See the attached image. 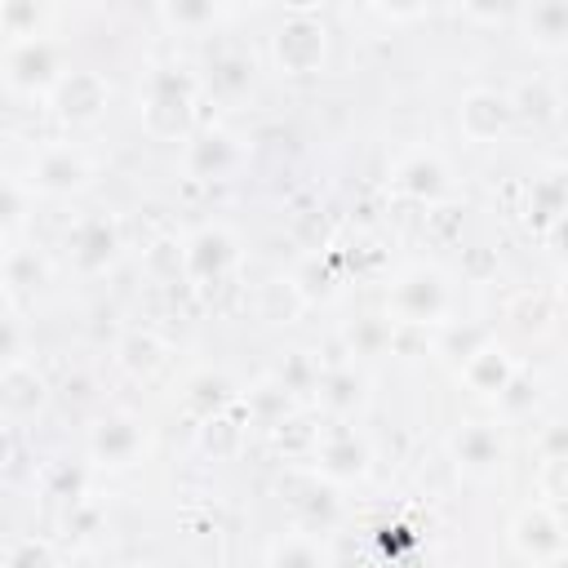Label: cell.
<instances>
[{
	"instance_id": "cell-1",
	"label": "cell",
	"mask_w": 568,
	"mask_h": 568,
	"mask_svg": "<svg viewBox=\"0 0 568 568\" xmlns=\"http://www.w3.org/2000/svg\"><path fill=\"white\" fill-rule=\"evenodd\" d=\"M200 80L186 67H151L138 84V120L155 142H186L195 133Z\"/></svg>"
},
{
	"instance_id": "cell-2",
	"label": "cell",
	"mask_w": 568,
	"mask_h": 568,
	"mask_svg": "<svg viewBox=\"0 0 568 568\" xmlns=\"http://www.w3.org/2000/svg\"><path fill=\"white\" fill-rule=\"evenodd\" d=\"M457 311V293L444 266L435 262H408L404 271H395V280L386 284V320L395 328H444Z\"/></svg>"
},
{
	"instance_id": "cell-3",
	"label": "cell",
	"mask_w": 568,
	"mask_h": 568,
	"mask_svg": "<svg viewBox=\"0 0 568 568\" xmlns=\"http://www.w3.org/2000/svg\"><path fill=\"white\" fill-rule=\"evenodd\" d=\"M333 53V31L315 4H293L266 36V58L280 75H320Z\"/></svg>"
},
{
	"instance_id": "cell-4",
	"label": "cell",
	"mask_w": 568,
	"mask_h": 568,
	"mask_svg": "<svg viewBox=\"0 0 568 568\" xmlns=\"http://www.w3.org/2000/svg\"><path fill=\"white\" fill-rule=\"evenodd\" d=\"M71 71L67 62V44L58 36H22V40H4L0 44V84L13 98H31L44 102L58 80Z\"/></svg>"
},
{
	"instance_id": "cell-5",
	"label": "cell",
	"mask_w": 568,
	"mask_h": 568,
	"mask_svg": "<svg viewBox=\"0 0 568 568\" xmlns=\"http://www.w3.org/2000/svg\"><path fill=\"white\" fill-rule=\"evenodd\" d=\"M27 186L31 195H44V200H71V195H84L98 178V160L71 142V138H49L31 151L27 160Z\"/></svg>"
},
{
	"instance_id": "cell-6",
	"label": "cell",
	"mask_w": 568,
	"mask_h": 568,
	"mask_svg": "<svg viewBox=\"0 0 568 568\" xmlns=\"http://www.w3.org/2000/svg\"><path fill=\"white\" fill-rule=\"evenodd\" d=\"M62 253H67V266L84 280L93 275H106L120 253H124V226L111 209H93V213H80L67 235H62Z\"/></svg>"
},
{
	"instance_id": "cell-7",
	"label": "cell",
	"mask_w": 568,
	"mask_h": 568,
	"mask_svg": "<svg viewBox=\"0 0 568 568\" xmlns=\"http://www.w3.org/2000/svg\"><path fill=\"white\" fill-rule=\"evenodd\" d=\"M306 462H311L315 479H324L333 488H346V484H359L373 470V444L364 439V430L355 422H324Z\"/></svg>"
},
{
	"instance_id": "cell-8",
	"label": "cell",
	"mask_w": 568,
	"mask_h": 568,
	"mask_svg": "<svg viewBox=\"0 0 568 568\" xmlns=\"http://www.w3.org/2000/svg\"><path fill=\"white\" fill-rule=\"evenodd\" d=\"M506 546H510L515 559H524L532 568H541L550 559H564L568 555V528H564L559 506L537 501V497L524 501L506 524Z\"/></svg>"
},
{
	"instance_id": "cell-9",
	"label": "cell",
	"mask_w": 568,
	"mask_h": 568,
	"mask_svg": "<svg viewBox=\"0 0 568 568\" xmlns=\"http://www.w3.org/2000/svg\"><path fill=\"white\" fill-rule=\"evenodd\" d=\"M448 457L453 466L466 475V479H497L510 462V439H506V426L497 417H475V422H462L453 435H448Z\"/></svg>"
},
{
	"instance_id": "cell-10",
	"label": "cell",
	"mask_w": 568,
	"mask_h": 568,
	"mask_svg": "<svg viewBox=\"0 0 568 568\" xmlns=\"http://www.w3.org/2000/svg\"><path fill=\"white\" fill-rule=\"evenodd\" d=\"M240 266V240L226 222H204L182 240V280L195 288L222 284Z\"/></svg>"
},
{
	"instance_id": "cell-11",
	"label": "cell",
	"mask_w": 568,
	"mask_h": 568,
	"mask_svg": "<svg viewBox=\"0 0 568 568\" xmlns=\"http://www.w3.org/2000/svg\"><path fill=\"white\" fill-rule=\"evenodd\" d=\"M84 453L102 470H129L151 453V430H146V422L138 413H106V417H98L89 426Z\"/></svg>"
},
{
	"instance_id": "cell-12",
	"label": "cell",
	"mask_w": 568,
	"mask_h": 568,
	"mask_svg": "<svg viewBox=\"0 0 568 568\" xmlns=\"http://www.w3.org/2000/svg\"><path fill=\"white\" fill-rule=\"evenodd\" d=\"M44 102H49V111H53L62 124L89 129V124H98V120L106 115V106H111V80H106V71H98V67H71Z\"/></svg>"
},
{
	"instance_id": "cell-13",
	"label": "cell",
	"mask_w": 568,
	"mask_h": 568,
	"mask_svg": "<svg viewBox=\"0 0 568 568\" xmlns=\"http://www.w3.org/2000/svg\"><path fill=\"white\" fill-rule=\"evenodd\" d=\"M390 191L399 200H413V204L435 209L453 191V169H448V160L435 146H413V151H404L390 164Z\"/></svg>"
},
{
	"instance_id": "cell-14",
	"label": "cell",
	"mask_w": 568,
	"mask_h": 568,
	"mask_svg": "<svg viewBox=\"0 0 568 568\" xmlns=\"http://www.w3.org/2000/svg\"><path fill=\"white\" fill-rule=\"evenodd\" d=\"M311 399L320 404V413L328 422H355L368 408V399H373V377L355 359L320 364V377H315Z\"/></svg>"
},
{
	"instance_id": "cell-15",
	"label": "cell",
	"mask_w": 568,
	"mask_h": 568,
	"mask_svg": "<svg viewBox=\"0 0 568 568\" xmlns=\"http://www.w3.org/2000/svg\"><path fill=\"white\" fill-rule=\"evenodd\" d=\"M457 129L470 146H488L497 138H506L515 129V111H510V98L506 89H493V84H475L457 98Z\"/></svg>"
},
{
	"instance_id": "cell-16",
	"label": "cell",
	"mask_w": 568,
	"mask_h": 568,
	"mask_svg": "<svg viewBox=\"0 0 568 568\" xmlns=\"http://www.w3.org/2000/svg\"><path fill=\"white\" fill-rule=\"evenodd\" d=\"M244 146L226 133V129H195L182 142V173L195 182H222L240 169Z\"/></svg>"
},
{
	"instance_id": "cell-17",
	"label": "cell",
	"mask_w": 568,
	"mask_h": 568,
	"mask_svg": "<svg viewBox=\"0 0 568 568\" xmlns=\"http://www.w3.org/2000/svg\"><path fill=\"white\" fill-rule=\"evenodd\" d=\"M510 18H515L519 40L532 53H541V58L568 53V0H528Z\"/></svg>"
},
{
	"instance_id": "cell-18",
	"label": "cell",
	"mask_w": 568,
	"mask_h": 568,
	"mask_svg": "<svg viewBox=\"0 0 568 568\" xmlns=\"http://www.w3.org/2000/svg\"><path fill=\"white\" fill-rule=\"evenodd\" d=\"M519 368H524V364H519V355H515V351L493 333V337H488V342H484V346H479L462 368H453V373H457V382H462L475 399H488V404H493Z\"/></svg>"
},
{
	"instance_id": "cell-19",
	"label": "cell",
	"mask_w": 568,
	"mask_h": 568,
	"mask_svg": "<svg viewBox=\"0 0 568 568\" xmlns=\"http://www.w3.org/2000/svg\"><path fill=\"white\" fill-rule=\"evenodd\" d=\"M501 324L519 342H550L559 333V297L546 288H519L506 297Z\"/></svg>"
},
{
	"instance_id": "cell-20",
	"label": "cell",
	"mask_w": 568,
	"mask_h": 568,
	"mask_svg": "<svg viewBox=\"0 0 568 568\" xmlns=\"http://www.w3.org/2000/svg\"><path fill=\"white\" fill-rule=\"evenodd\" d=\"M49 395H53L49 377L31 359L4 368L0 373V422H31V417H40L49 408Z\"/></svg>"
},
{
	"instance_id": "cell-21",
	"label": "cell",
	"mask_w": 568,
	"mask_h": 568,
	"mask_svg": "<svg viewBox=\"0 0 568 568\" xmlns=\"http://www.w3.org/2000/svg\"><path fill=\"white\" fill-rule=\"evenodd\" d=\"M115 364L133 382H155L169 368V342L155 328H129L115 342Z\"/></svg>"
},
{
	"instance_id": "cell-22",
	"label": "cell",
	"mask_w": 568,
	"mask_h": 568,
	"mask_svg": "<svg viewBox=\"0 0 568 568\" xmlns=\"http://www.w3.org/2000/svg\"><path fill=\"white\" fill-rule=\"evenodd\" d=\"M564 204H568V195H564V169L550 164V169L537 173L532 186H528V204H524L528 226H532L537 235H550V240H555L559 226H564Z\"/></svg>"
},
{
	"instance_id": "cell-23",
	"label": "cell",
	"mask_w": 568,
	"mask_h": 568,
	"mask_svg": "<svg viewBox=\"0 0 568 568\" xmlns=\"http://www.w3.org/2000/svg\"><path fill=\"white\" fill-rule=\"evenodd\" d=\"M240 9L231 4H217V0H164L155 4V18L178 31V36H204V31H217L222 22H231Z\"/></svg>"
},
{
	"instance_id": "cell-24",
	"label": "cell",
	"mask_w": 568,
	"mask_h": 568,
	"mask_svg": "<svg viewBox=\"0 0 568 568\" xmlns=\"http://www.w3.org/2000/svg\"><path fill=\"white\" fill-rule=\"evenodd\" d=\"M244 439H248V435H244L240 399H235L231 408H222V413L195 422V448H200L204 457H213V462H231V457H240V453H244Z\"/></svg>"
},
{
	"instance_id": "cell-25",
	"label": "cell",
	"mask_w": 568,
	"mask_h": 568,
	"mask_svg": "<svg viewBox=\"0 0 568 568\" xmlns=\"http://www.w3.org/2000/svg\"><path fill=\"white\" fill-rule=\"evenodd\" d=\"M306 306H311V302H306V293L297 288L293 275H271L266 284H257V297H253L257 320L271 324V328H288V324H297Z\"/></svg>"
},
{
	"instance_id": "cell-26",
	"label": "cell",
	"mask_w": 568,
	"mask_h": 568,
	"mask_svg": "<svg viewBox=\"0 0 568 568\" xmlns=\"http://www.w3.org/2000/svg\"><path fill=\"white\" fill-rule=\"evenodd\" d=\"M262 568H333V555L324 546L320 532L311 528H288L266 546V564Z\"/></svg>"
},
{
	"instance_id": "cell-27",
	"label": "cell",
	"mask_w": 568,
	"mask_h": 568,
	"mask_svg": "<svg viewBox=\"0 0 568 568\" xmlns=\"http://www.w3.org/2000/svg\"><path fill=\"white\" fill-rule=\"evenodd\" d=\"M235 399H240V390H235V382H231L222 368H200V373H191L186 386H182V408H186L195 422H204V417L231 408Z\"/></svg>"
},
{
	"instance_id": "cell-28",
	"label": "cell",
	"mask_w": 568,
	"mask_h": 568,
	"mask_svg": "<svg viewBox=\"0 0 568 568\" xmlns=\"http://www.w3.org/2000/svg\"><path fill=\"white\" fill-rule=\"evenodd\" d=\"M49 275H53L49 257L31 244H9L0 253V288H9V293H40L49 284Z\"/></svg>"
},
{
	"instance_id": "cell-29",
	"label": "cell",
	"mask_w": 568,
	"mask_h": 568,
	"mask_svg": "<svg viewBox=\"0 0 568 568\" xmlns=\"http://www.w3.org/2000/svg\"><path fill=\"white\" fill-rule=\"evenodd\" d=\"M506 98H510L515 124H519V120H524V124H555L559 111H564V93H559V84H550L546 75H532V80L515 84Z\"/></svg>"
},
{
	"instance_id": "cell-30",
	"label": "cell",
	"mask_w": 568,
	"mask_h": 568,
	"mask_svg": "<svg viewBox=\"0 0 568 568\" xmlns=\"http://www.w3.org/2000/svg\"><path fill=\"white\" fill-rule=\"evenodd\" d=\"M493 333H497V328H488V324H470V320L457 324V320H448V324L439 328V337L430 342V355H439L448 368H462Z\"/></svg>"
},
{
	"instance_id": "cell-31",
	"label": "cell",
	"mask_w": 568,
	"mask_h": 568,
	"mask_svg": "<svg viewBox=\"0 0 568 568\" xmlns=\"http://www.w3.org/2000/svg\"><path fill=\"white\" fill-rule=\"evenodd\" d=\"M209 89L222 98V102H240L248 89H253V62L235 49H222L209 58Z\"/></svg>"
},
{
	"instance_id": "cell-32",
	"label": "cell",
	"mask_w": 568,
	"mask_h": 568,
	"mask_svg": "<svg viewBox=\"0 0 568 568\" xmlns=\"http://www.w3.org/2000/svg\"><path fill=\"white\" fill-rule=\"evenodd\" d=\"M53 22L49 4H31V0H0V36L4 40H22V36H44Z\"/></svg>"
},
{
	"instance_id": "cell-33",
	"label": "cell",
	"mask_w": 568,
	"mask_h": 568,
	"mask_svg": "<svg viewBox=\"0 0 568 568\" xmlns=\"http://www.w3.org/2000/svg\"><path fill=\"white\" fill-rule=\"evenodd\" d=\"M31 204H36V195H31L27 178H18V173H0V240L13 235V231L31 217Z\"/></svg>"
},
{
	"instance_id": "cell-34",
	"label": "cell",
	"mask_w": 568,
	"mask_h": 568,
	"mask_svg": "<svg viewBox=\"0 0 568 568\" xmlns=\"http://www.w3.org/2000/svg\"><path fill=\"white\" fill-rule=\"evenodd\" d=\"M0 568H62V555L49 537H18L0 550Z\"/></svg>"
},
{
	"instance_id": "cell-35",
	"label": "cell",
	"mask_w": 568,
	"mask_h": 568,
	"mask_svg": "<svg viewBox=\"0 0 568 568\" xmlns=\"http://www.w3.org/2000/svg\"><path fill=\"white\" fill-rule=\"evenodd\" d=\"M275 430V448L284 453V457H311V448H315V435H320V422H311L306 413H288L284 422H275L271 426Z\"/></svg>"
},
{
	"instance_id": "cell-36",
	"label": "cell",
	"mask_w": 568,
	"mask_h": 568,
	"mask_svg": "<svg viewBox=\"0 0 568 568\" xmlns=\"http://www.w3.org/2000/svg\"><path fill=\"white\" fill-rule=\"evenodd\" d=\"M315 377H320V359H315L311 351H293V355L284 359L275 386H280L288 399H297V395H311V390H315Z\"/></svg>"
},
{
	"instance_id": "cell-37",
	"label": "cell",
	"mask_w": 568,
	"mask_h": 568,
	"mask_svg": "<svg viewBox=\"0 0 568 568\" xmlns=\"http://www.w3.org/2000/svg\"><path fill=\"white\" fill-rule=\"evenodd\" d=\"M390 320H377V315H368V320H355V328L346 333V355H382V351H390Z\"/></svg>"
},
{
	"instance_id": "cell-38",
	"label": "cell",
	"mask_w": 568,
	"mask_h": 568,
	"mask_svg": "<svg viewBox=\"0 0 568 568\" xmlns=\"http://www.w3.org/2000/svg\"><path fill=\"white\" fill-rule=\"evenodd\" d=\"M532 404H537V382H532L528 368H519V373L506 382V390L493 399V408H501L506 417H524Z\"/></svg>"
},
{
	"instance_id": "cell-39",
	"label": "cell",
	"mask_w": 568,
	"mask_h": 568,
	"mask_svg": "<svg viewBox=\"0 0 568 568\" xmlns=\"http://www.w3.org/2000/svg\"><path fill=\"white\" fill-rule=\"evenodd\" d=\"M142 266H146L155 280H178V275H182V240L160 235V240L142 253Z\"/></svg>"
},
{
	"instance_id": "cell-40",
	"label": "cell",
	"mask_w": 568,
	"mask_h": 568,
	"mask_svg": "<svg viewBox=\"0 0 568 568\" xmlns=\"http://www.w3.org/2000/svg\"><path fill=\"white\" fill-rule=\"evenodd\" d=\"M568 497V457H541L537 466V501L559 506Z\"/></svg>"
},
{
	"instance_id": "cell-41",
	"label": "cell",
	"mask_w": 568,
	"mask_h": 568,
	"mask_svg": "<svg viewBox=\"0 0 568 568\" xmlns=\"http://www.w3.org/2000/svg\"><path fill=\"white\" fill-rule=\"evenodd\" d=\"M22 359H27V328L9 311H0V373L22 364Z\"/></svg>"
},
{
	"instance_id": "cell-42",
	"label": "cell",
	"mask_w": 568,
	"mask_h": 568,
	"mask_svg": "<svg viewBox=\"0 0 568 568\" xmlns=\"http://www.w3.org/2000/svg\"><path fill=\"white\" fill-rule=\"evenodd\" d=\"M541 457H568V435H564V422H550L541 430V444H537Z\"/></svg>"
},
{
	"instance_id": "cell-43",
	"label": "cell",
	"mask_w": 568,
	"mask_h": 568,
	"mask_svg": "<svg viewBox=\"0 0 568 568\" xmlns=\"http://www.w3.org/2000/svg\"><path fill=\"white\" fill-rule=\"evenodd\" d=\"M368 13L373 18H386V22H413V18H426V4H408V9H399V4H373Z\"/></svg>"
},
{
	"instance_id": "cell-44",
	"label": "cell",
	"mask_w": 568,
	"mask_h": 568,
	"mask_svg": "<svg viewBox=\"0 0 568 568\" xmlns=\"http://www.w3.org/2000/svg\"><path fill=\"white\" fill-rule=\"evenodd\" d=\"M13 462H18V444H13V430H9V422H0V475H4Z\"/></svg>"
},
{
	"instance_id": "cell-45",
	"label": "cell",
	"mask_w": 568,
	"mask_h": 568,
	"mask_svg": "<svg viewBox=\"0 0 568 568\" xmlns=\"http://www.w3.org/2000/svg\"><path fill=\"white\" fill-rule=\"evenodd\" d=\"M541 568H568V555H564V559H550V564H541Z\"/></svg>"
},
{
	"instance_id": "cell-46",
	"label": "cell",
	"mask_w": 568,
	"mask_h": 568,
	"mask_svg": "<svg viewBox=\"0 0 568 568\" xmlns=\"http://www.w3.org/2000/svg\"><path fill=\"white\" fill-rule=\"evenodd\" d=\"M0 253H4V244H0Z\"/></svg>"
}]
</instances>
